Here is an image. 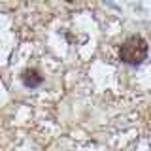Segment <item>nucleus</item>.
Returning <instances> with one entry per match:
<instances>
[{
  "instance_id": "f257e3e1",
  "label": "nucleus",
  "mask_w": 151,
  "mask_h": 151,
  "mask_svg": "<svg viewBox=\"0 0 151 151\" xmlns=\"http://www.w3.org/2000/svg\"><path fill=\"white\" fill-rule=\"evenodd\" d=\"M147 49H149L147 42L142 36H138V34L129 36L119 47V60L125 63V64H129V66H138L145 60Z\"/></svg>"
},
{
  "instance_id": "f03ea898",
  "label": "nucleus",
  "mask_w": 151,
  "mask_h": 151,
  "mask_svg": "<svg viewBox=\"0 0 151 151\" xmlns=\"http://www.w3.org/2000/svg\"><path fill=\"white\" fill-rule=\"evenodd\" d=\"M21 81L27 89H36L44 83V76H42V72L38 68H27L21 74Z\"/></svg>"
}]
</instances>
